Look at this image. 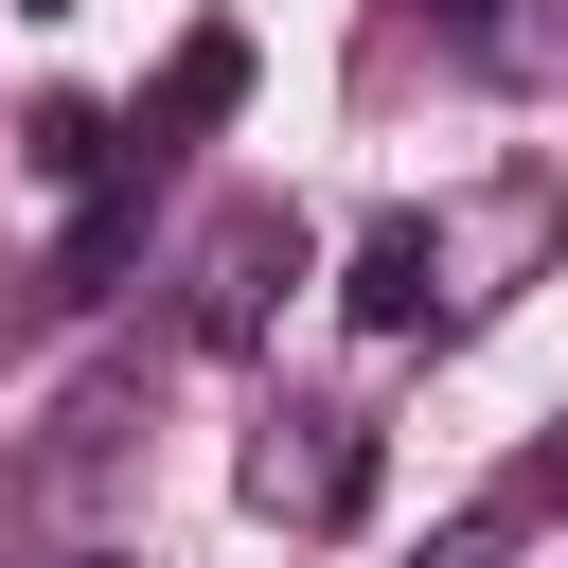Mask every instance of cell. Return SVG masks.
Returning <instances> with one entry per match:
<instances>
[{"label":"cell","instance_id":"cell-1","mask_svg":"<svg viewBox=\"0 0 568 568\" xmlns=\"http://www.w3.org/2000/svg\"><path fill=\"white\" fill-rule=\"evenodd\" d=\"M248 497L302 515V532H337V515L373 497V426H355V408H284V426L248 444Z\"/></svg>","mask_w":568,"mask_h":568},{"label":"cell","instance_id":"cell-2","mask_svg":"<svg viewBox=\"0 0 568 568\" xmlns=\"http://www.w3.org/2000/svg\"><path fill=\"white\" fill-rule=\"evenodd\" d=\"M284 284H302V231H284V213H231V231L195 248V337L231 355V337H248V320H266Z\"/></svg>","mask_w":568,"mask_h":568},{"label":"cell","instance_id":"cell-3","mask_svg":"<svg viewBox=\"0 0 568 568\" xmlns=\"http://www.w3.org/2000/svg\"><path fill=\"white\" fill-rule=\"evenodd\" d=\"M426 284H444V231H426V213H373V231H355V266H337V302H355L373 337H408V320H426Z\"/></svg>","mask_w":568,"mask_h":568},{"label":"cell","instance_id":"cell-4","mask_svg":"<svg viewBox=\"0 0 568 568\" xmlns=\"http://www.w3.org/2000/svg\"><path fill=\"white\" fill-rule=\"evenodd\" d=\"M231 89H248V36H178V71H160V106H142V142H124V160H178Z\"/></svg>","mask_w":568,"mask_h":568},{"label":"cell","instance_id":"cell-5","mask_svg":"<svg viewBox=\"0 0 568 568\" xmlns=\"http://www.w3.org/2000/svg\"><path fill=\"white\" fill-rule=\"evenodd\" d=\"M426 568H497V515H462V532H426Z\"/></svg>","mask_w":568,"mask_h":568},{"label":"cell","instance_id":"cell-6","mask_svg":"<svg viewBox=\"0 0 568 568\" xmlns=\"http://www.w3.org/2000/svg\"><path fill=\"white\" fill-rule=\"evenodd\" d=\"M550 497H568V444H550Z\"/></svg>","mask_w":568,"mask_h":568},{"label":"cell","instance_id":"cell-7","mask_svg":"<svg viewBox=\"0 0 568 568\" xmlns=\"http://www.w3.org/2000/svg\"><path fill=\"white\" fill-rule=\"evenodd\" d=\"M18 18H71V0H18Z\"/></svg>","mask_w":568,"mask_h":568},{"label":"cell","instance_id":"cell-8","mask_svg":"<svg viewBox=\"0 0 568 568\" xmlns=\"http://www.w3.org/2000/svg\"><path fill=\"white\" fill-rule=\"evenodd\" d=\"M426 18H479V0H426Z\"/></svg>","mask_w":568,"mask_h":568}]
</instances>
